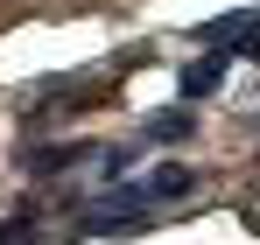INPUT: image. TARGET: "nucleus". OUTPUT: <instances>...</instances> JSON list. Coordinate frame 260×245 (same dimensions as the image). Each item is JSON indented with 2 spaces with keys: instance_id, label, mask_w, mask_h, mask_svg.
Returning a JSON list of instances; mask_svg holds the SVG:
<instances>
[{
  "instance_id": "1",
  "label": "nucleus",
  "mask_w": 260,
  "mask_h": 245,
  "mask_svg": "<svg viewBox=\"0 0 260 245\" xmlns=\"http://www.w3.org/2000/svg\"><path fill=\"white\" fill-rule=\"evenodd\" d=\"M218 77H225V63H218V56H211V63H197V70H190V91H211Z\"/></svg>"
}]
</instances>
